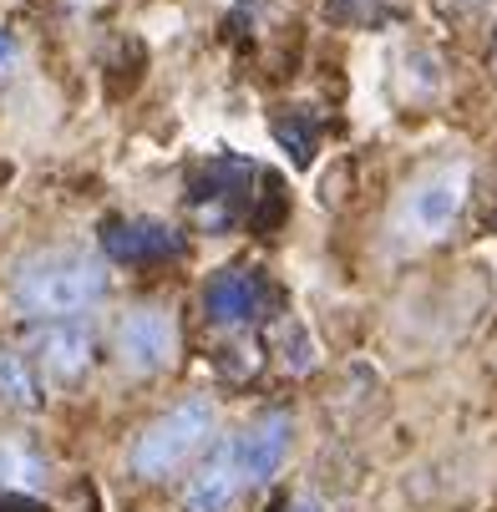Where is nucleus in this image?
Returning <instances> with one entry per match:
<instances>
[{
	"instance_id": "obj_9",
	"label": "nucleus",
	"mask_w": 497,
	"mask_h": 512,
	"mask_svg": "<svg viewBox=\"0 0 497 512\" xmlns=\"http://www.w3.org/2000/svg\"><path fill=\"white\" fill-rule=\"evenodd\" d=\"M264 310V279L254 269H224L203 284V315L213 325H249Z\"/></svg>"
},
{
	"instance_id": "obj_8",
	"label": "nucleus",
	"mask_w": 497,
	"mask_h": 512,
	"mask_svg": "<svg viewBox=\"0 0 497 512\" xmlns=\"http://www.w3.org/2000/svg\"><path fill=\"white\" fill-rule=\"evenodd\" d=\"M102 249L117 264H158L183 254V234L158 224V218H117V224L102 229Z\"/></svg>"
},
{
	"instance_id": "obj_16",
	"label": "nucleus",
	"mask_w": 497,
	"mask_h": 512,
	"mask_svg": "<svg viewBox=\"0 0 497 512\" xmlns=\"http://www.w3.org/2000/svg\"><path fill=\"white\" fill-rule=\"evenodd\" d=\"M290 512H320V502L315 497H300V502H290Z\"/></svg>"
},
{
	"instance_id": "obj_4",
	"label": "nucleus",
	"mask_w": 497,
	"mask_h": 512,
	"mask_svg": "<svg viewBox=\"0 0 497 512\" xmlns=\"http://www.w3.org/2000/svg\"><path fill=\"white\" fill-rule=\"evenodd\" d=\"M112 355L127 376H158L178 360V320L163 305H132L112 330Z\"/></svg>"
},
{
	"instance_id": "obj_11",
	"label": "nucleus",
	"mask_w": 497,
	"mask_h": 512,
	"mask_svg": "<svg viewBox=\"0 0 497 512\" xmlns=\"http://www.w3.org/2000/svg\"><path fill=\"white\" fill-rule=\"evenodd\" d=\"M0 406H11V411H41V381H36V365L11 350V345H0Z\"/></svg>"
},
{
	"instance_id": "obj_5",
	"label": "nucleus",
	"mask_w": 497,
	"mask_h": 512,
	"mask_svg": "<svg viewBox=\"0 0 497 512\" xmlns=\"http://www.w3.org/2000/svg\"><path fill=\"white\" fill-rule=\"evenodd\" d=\"M290 447H295V421L284 411H269V416L249 421L244 431H234L244 487H264L269 477H279V467L290 462Z\"/></svg>"
},
{
	"instance_id": "obj_17",
	"label": "nucleus",
	"mask_w": 497,
	"mask_h": 512,
	"mask_svg": "<svg viewBox=\"0 0 497 512\" xmlns=\"http://www.w3.org/2000/svg\"><path fill=\"white\" fill-rule=\"evenodd\" d=\"M452 6H492V0H452Z\"/></svg>"
},
{
	"instance_id": "obj_7",
	"label": "nucleus",
	"mask_w": 497,
	"mask_h": 512,
	"mask_svg": "<svg viewBox=\"0 0 497 512\" xmlns=\"http://www.w3.org/2000/svg\"><path fill=\"white\" fill-rule=\"evenodd\" d=\"M244 492V472H239V452H234V436L213 442L208 457L198 462V472L183 487V512H229Z\"/></svg>"
},
{
	"instance_id": "obj_14",
	"label": "nucleus",
	"mask_w": 497,
	"mask_h": 512,
	"mask_svg": "<svg viewBox=\"0 0 497 512\" xmlns=\"http://www.w3.org/2000/svg\"><path fill=\"white\" fill-rule=\"evenodd\" d=\"M376 11V0H330V16H340V21H366Z\"/></svg>"
},
{
	"instance_id": "obj_1",
	"label": "nucleus",
	"mask_w": 497,
	"mask_h": 512,
	"mask_svg": "<svg viewBox=\"0 0 497 512\" xmlns=\"http://www.w3.org/2000/svg\"><path fill=\"white\" fill-rule=\"evenodd\" d=\"M107 295V264L87 249H36L11 274V305L31 320H82Z\"/></svg>"
},
{
	"instance_id": "obj_15",
	"label": "nucleus",
	"mask_w": 497,
	"mask_h": 512,
	"mask_svg": "<svg viewBox=\"0 0 497 512\" xmlns=\"http://www.w3.org/2000/svg\"><path fill=\"white\" fill-rule=\"evenodd\" d=\"M6 61H16V36L0 31V66H6Z\"/></svg>"
},
{
	"instance_id": "obj_2",
	"label": "nucleus",
	"mask_w": 497,
	"mask_h": 512,
	"mask_svg": "<svg viewBox=\"0 0 497 512\" xmlns=\"http://www.w3.org/2000/svg\"><path fill=\"white\" fill-rule=\"evenodd\" d=\"M467 193H472V168L457 158V163H432L421 168L391 203V218L386 229L396 244L406 249H421V244H437L452 234V224L467 208Z\"/></svg>"
},
{
	"instance_id": "obj_10",
	"label": "nucleus",
	"mask_w": 497,
	"mask_h": 512,
	"mask_svg": "<svg viewBox=\"0 0 497 512\" xmlns=\"http://www.w3.org/2000/svg\"><path fill=\"white\" fill-rule=\"evenodd\" d=\"M254 183V168L249 163H213L208 168V193L193 188V213H198V224L208 229H229L234 218L244 213V193Z\"/></svg>"
},
{
	"instance_id": "obj_13",
	"label": "nucleus",
	"mask_w": 497,
	"mask_h": 512,
	"mask_svg": "<svg viewBox=\"0 0 497 512\" xmlns=\"http://www.w3.org/2000/svg\"><path fill=\"white\" fill-rule=\"evenodd\" d=\"M274 137L295 153V163H310V153H315V122H305L300 112H290V117L274 122Z\"/></svg>"
},
{
	"instance_id": "obj_6",
	"label": "nucleus",
	"mask_w": 497,
	"mask_h": 512,
	"mask_svg": "<svg viewBox=\"0 0 497 512\" xmlns=\"http://www.w3.org/2000/svg\"><path fill=\"white\" fill-rule=\"evenodd\" d=\"M97 360V335L87 320H46L36 330V365L61 381V386H77Z\"/></svg>"
},
{
	"instance_id": "obj_12",
	"label": "nucleus",
	"mask_w": 497,
	"mask_h": 512,
	"mask_svg": "<svg viewBox=\"0 0 497 512\" xmlns=\"http://www.w3.org/2000/svg\"><path fill=\"white\" fill-rule=\"evenodd\" d=\"M0 487L6 492H46V462L21 436H0Z\"/></svg>"
},
{
	"instance_id": "obj_3",
	"label": "nucleus",
	"mask_w": 497,
	"mask_h": 512,
	"mask_svg": "<svg viewBox=\"0 0 497 512\" xmlns=\"http://www.w3.org/2000/svg\"><path fill=\"white\" fill-rule=\"evenodd\" d=\"M213 426H219V406L208 396H183L173 401L163 416H153L148 426L137 431V442L127 452V467L137 482H168L173 472H183L203 447Z\"/></svg>"
}]
</instances>
